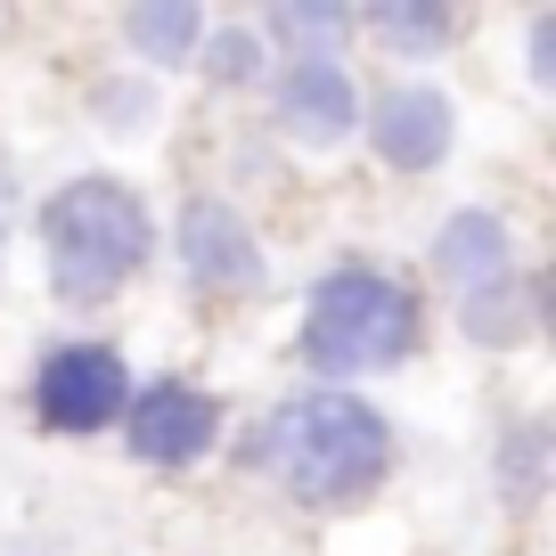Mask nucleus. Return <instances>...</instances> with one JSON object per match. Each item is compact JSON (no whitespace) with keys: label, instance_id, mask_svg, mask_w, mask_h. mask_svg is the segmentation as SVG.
I'll use <instances>...</instances> for the list:
<instances>
[{"label":"nucleus","instance_id":"f257e3e1","mask_svg":"<svg viewBox=\"0 0 556 556\" xmlns=\"http://www.w3.org/2000/svg\"><path fill=\"white\" fill-rule=\"evenodd\" d=\"M254 458L278 475V491L295 507H361L393 467V426L361 393L319 384V393H295L262 426Z\"/></svg>","mask_w":556,"mask_h":556},{"label":"nucleus","instance_id":"f03ea898","mask_svg":"<svg viewBox=\"0 0 556 556\" xmlns=\"http://www.w3.org/2000/svg\"><path fill=\"white\" fill-rule=\"evenodd\" d=\"M148 254H156V213L139 205L131 180L83 173L41 197V262H50L58 303L90 312V303L123 295L148 270Z\"/></svg>","mask_w":556,"mask_h":556},{"label":"nucleus","instance_id":"7ed1b4c3","mask_svg":"<svg viewBox=\"0 0 556 556\" xmlns=\"http://www.w3.org/2000/svg\"><path fill=\"white\" fill-rule=\"evenodd\" d=\"M417 352V295L377 262H336L303 303L295 361L312 377H377Z\"/></svg>","mask_w":556,"mask_h":556},{"label":"nucleus","instance_id":"20e7f679","mask_svg":"<svg viewBox=\"0 0 556 556\" xmlns=\"http://www.w3.org/2000/svg\"><path fill=\"white\" fill-rule=\"evenodd\" d=\"M131 368H123L115 344H99V336H74V344H50L34 368V417L50 426V434H106V426H123V409H131Z\"/></svg>","mask_w":556,"mask_h":556},{"label":"nucleus","instance_id":"39448f33","mask_svg":"<svg viewBox=\"0 0 556 556\" xmlns=\"http://www.w3.org/2000/svg\"><path fill=\"white\" fill-rule=\"evenodd\" d=\"M123 442H131L139 467H197V458L222 442V401L189 377H156V384H131V409H123Z\"/></svg>","mask_w":556,"mask_h":556},{"label":"nucleus","instance_id":"423d86ee","mask_svg":"<svg viewBox=\"0 0 556 556\" xmlns=\"http://www.w3.org/2000/svg\"><path fill=\"white\" fill-rule=\"evenodd\" d=\"M173 245H180L189 287H205V295H254L262 287V238L229 197H189Z\"/></svg>","mask_w":556,"mask_h":556},{"label":"nucleus","instance_id":"0eeeda50","mask_svg":"<svg viewBox=\"0 0 556 556\" xmlns=\"http://www.w3.org/2000/svg\"><path fill=\"white\" fill-rule=\"evenodd\" d=\"M361 131L393 173H434V164L451 156V139H458V106L442 99L434 83H393V90L368 99Z\"/></svg>","mask_w":556,"mask_h":556},{"label":"nucleus","instance_id":"6e6552de","mask_svg":"<svg viewBox=\"0 0 556 556\" xmlns=\"http://www.w3.org/2000/svg\"><path fill=\"white\" fill-rule=\"evenodd\" d=\"M270 106L295 148H336V139L361 131V90H352V74L336 58H287L270 83Z\"/></svg>","mask_w":556,"mask_h":556},{"label":"nucleus","instance_id":"1a4fd4ad","mask_svg":"<svg viewBox=\"0 0 556 556\" xmlns=\"http://www.w3.org/2000/svg\"><path fill=\"white\" fill-rule=\"evenodd\" d=\"M434 278L458 303L483 295V287H500V278H516V238H507L500 213L491 205H458L451 222L434 229Z\"/></svg>","mask_w":556,"mask_h":556},{"label":"nucleus","instance_id":"9d476101","mask_svg":"<svg viewBox=\"0 0 556 556\" xmlns=\"http://www.w3.org/2000/svg\"><path fill=\"white\" fill-rule=\"evenodd\" d=\"M197 41H205V9L197 0H139V9H123V50L139 66H197Z\"/></svg>","mask_w":556,"mask_h":556},{"label":"nucleus","instance_id":"9b49d317","mask_svg":"<svg viewBox=\"0 0 556 556\" xmlns=\"http://www.w3.org/2000/svg\"><path fill=\"white\" fill-rule=\"evenodd\" d=\"M361 25L393 58H442L458 41V9L451 0H377V9H361Z\"/></svg>","mask_w":556,"mask_h":556},{"label":"nucleus","instance_id":"f8f14e48","mask_svg":"<svg viewBox=\"0 0 556 556\" xmlns=\"http://www.w3.org/2000/svg\"><path fill=\"white\" fill-rule=\"evenodd\" d=\"M262 34H278L295 58H336V41L361 34V9H336V0H278V9H262Z\"/></svg>","mask_w":556,"mask_h":556},{"label":"nucleus","instance_id":"ddd939ff","mask_svg":"<svg viewBox=\"0 0 556 556\" xmlns=\"http://www.w3.org/2000/svg\"><path fill=\"white\" fill-rule=\"evenodd\" d=\"M458 328H467L475 344H516V336L532 328V295H523V278H500V287L467 295V303H458Z\"/></svg>","mask_w":556,"mask_h":556},{"label":"nucleus","instance_id":"4468645a","mask_svg":"<svg viewBox=\"0 0 556 556\" xmlns=\"http://www.w3.org/2000/svg\"><path fill=\"white\" fill-rule=\"evenodd\" d=\"M197 66H205L213 83H254V74H262V41L245 34V25H229V34H205V41H197Z\"/></svg>","mask_w":556,"mask_h":556},{"label":"nucleus","instance_id":"2eb2a0df","mask_svg":"<svg viewBox=\"0 0 556 556\" xmlns=\"http://www.w3.org/2000/svg\"><path fill=\"white\" fill-rule=\"evenodd\" d=\"M532 83H556V17H532Z\"/></svg>","mask_w":556,"mask_h":556},{"label":"nucleus","instance_id":"dca6fc26","mask_svg":"<svg viewBox=\"0 0 556 556\" xmlns=\"http://www.w3.org/2000/svg\"><path fill=\"white\" fill-rule=\"evenodd\" d=\"M532 458H540V426H523V434H516V483H507L523 507H532Z\"/></svg>","mask_w":556,"mask_h":556},{"label":"nucleus","instance_id":"f3484780","mask_svg":"<svg viewBox=\"0 0 556 556\" xmlns=\"http://www.w3.org/2000/svg\"><path fill=\"white\" fill-rule=\"evenodd\" d=\"M0 229H9V189H0Z\"/></svg>","mask_w":556,"mask_h":556}]
</instances>
